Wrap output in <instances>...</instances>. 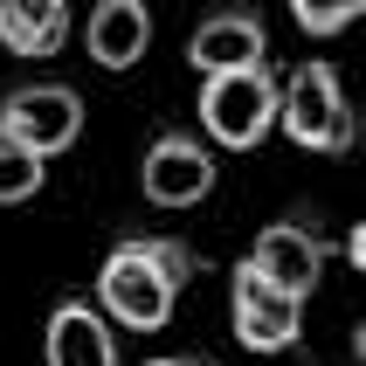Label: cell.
<instances>
[{
    "label": "cell",
    "mask_w": 366,
    "mask_h": 366,
    "mask_svg": "<svg viewBox=\"0 0 366 366\" xmlns=\"http://www.w3.org/2000/svg\"><path fill=\"white\" fill-rule=\"evenodd\" d=\"M145 201L152 207H194L214 194V152H207L194 132H159V139L145 145Z\"/></svg>",
    "instance_id": "8992f818"
},
{
    "label": "cell",
    "mask_w": 366,
    "mask_h": 366,
    "mask_svg": "<svg viewBox=\"0 0 366 366\" xmlns=\"http://www.w3.org/2000/svg\"><path fill=\"white\" fill-rule=\"evenodd\" d=\"M83 49H90L97 69H132V62L152 49L145 0H97V7H90V28H83Z\"/></svg>",
    "instance_id": "30bf717a"
},
{
    "label": "cell",
    "mask_w": 366,
    "mask_h": 366,
    "mask_svg": "<svg viewBox=\"0 0 366 366\" xmlns=\"http://www.w3.org/2000/svg\"><path fill=\"white\" fill-rule=\"evenodd\" d=\"M277 124L305 152H346L352 145V104L339 90V69L332 62H297L277 83Z\"/></svg>",
    "instance_id": "7a4b0ae2"
},
{
    "label": "cell",
    "mask_w": 366,
    "mask_h": 366,
    "mask_svg": "<svg viewBox=\"0 0 366 366\" xmlns=\"http://www.w3.org/2000/svg\"><path fill=\"white\" fill-rule=\"evenodd\" d=\"M0 132L21 139L35 159H56V152H69L76 132H83V97L69 90V83H21V90L0 97Z\"/></svg>",
    "instance_id": "277c9868"
},
{
    "label": "cell",
    "mask_w": 366,
    "mask_h": 366,
    "mask_svg": "<svg viewBox=\"0 0 366 366\" xmlns=\"http://www.w3.org/2000/svg\"><path fill=\"white\" fill-rule=\"evenodd\" d=\"M366 14V0H290V21H297V28H305V35H346L352 21Z\"/></svg>",
    "instance_id": "4fadbf2b"
},
{
    "label": "cell",
    "mask_w": 366,
    "mask_h": 366,
    "mask_svg": "<svg viewBox=\"0 0 366 366\" xmlns=\"http://www.w3.org/2000/svg\"><path fill=\"white\" fill-rule=\"evenodd\" d=\"M187 62L194 76H222V69H249V62H269V35L249 7H222L207 14L194 35H187Z\"/></svg>",
    "instance_id": "ba28073f"
},
{
    "label": "cell",
    "mask_w": 366,
    "mask_h": 366,
    "mask_svg": "<svg viewBox=\"0 0 366 366\" xmlns=\"http://www.w3.org/2000/svg\"><path fill=\"white\" fill-rule=\"evenodd\" d=\"M325 256L332 249H325V235H318V222H269L242 263L256 269V277H269L277 290H290V297H311L318 277H325Z\"/></svg>",
    "instance_id": "52a82bcc"
},
{
    "label": "cell",
    "mask_w": 366,
    "mask_h": 366,
    "mask_svg": "<svg viewBox=\"0 0 366 366\" xmlns=\"http://www.w3.org/2000/svg\"><path fill=\"white\" fill-rule=\"evenodd\" d=\"M346 263L366 269V228H352V235H346Z\"/></svg>",
    "instance_id": "5bb4252c"
},
{
    "label": "cell",
    "mask_w": 366,
    "mask_h": 366,
    "mask_svg": "<svg viewBox=\"0 0 366 366\" xmlns=\"http://www.w3.org/2000/svg\"><path fill=\"white\" fill-rule=\"evenodd\" d=\"M0 41L14 56H56L69 41V0H0Z\"/></svg>",
    "instance_id": "8fae6325"
},
{
    "label": "cell",
    "mask_w": 366,
    "mask_h": 366,
    "mask_svg": "<svg viewBox=\"0 0 366 366\" xmlns=\"http://www.w3.org/2000/svg\"><path fill=\"white\" fill-rule=\"evenodd\" d=\"M201 124H207V139L228 145V152L263 145L277 132V76H269V62L201 76Z\"/></svg>",
    "instance_id": "3957f363"
},
{
    "label": "cell",
    "mask_w": 366,
    "mask_h": 366,
    "mask_svg": "<svg viewBox=\"0 0 366 366\" xmlns=\"http://www.w3.org/2000/svg\"><path fill=\"white\" fill-rule=\"evenodd\" d=\"M228 318H235V339L249 352H290L297 346V332H305V297H290L277 290L269 277L256 269H235V284H228Z\"/></svg>",
    "instance_id": "5b68a950"
},
{
    "label": "cell",
    "mask_w": 366,
    "mask_h": 366,
    "mask_svg": "<svg viewBox=\"0 0 366 366\" xmlns=\"http://www.w3.org/2000/svg\"><path fill=\"white\" fill-rule=\"evenodd\" d=\"M139 366H207V360H194V352H159V360H139Z\"/></svg>",
    "instance_id": "9a60e30c"
},
{
    "label": "cell",
    "mask_w": 366,
    "mask_h": 366,
    "mask_svg": "<svg viewBox=\"0 0 366 366\" xmlns=\"http://www.w3.org/2000/svg\"><path fill=\"white\" fill-rule=\"evenodd\" d=\"M41 360L49 366H118V325H111L90 297H69V305L49 311Z\"/></svg>",
    "instance_id": "9c48e42d"
},
{
    "label": "cell",
    "mask_w": 366,
    "mask_h": 366,
    "mask_svg": "<svg viewBox=\"0 0 366 366\" xmlns=\"http://www.w3.org/2000/svg\"><path fill=\"white\" fill-rule=\"evenodd\" d=\"M194 277H201V256L180 235H132L97 269V311L124 332H159Z\"/></svg>",
    "instance_id": "6da1fadb"
},
{
    "label": "cell",
    "mask_w": 366,
    "mask_h": 366,
    "mask_svg": "<svg viewBox=\"0 0 366 366\" xmlns=\"http://www.w3.org/2000/svg\"><path fill=\"white\" fill-rule=\"evenodd\" d=\"M41 180H49V159H35L21 139H7L0 132V207H14V201H35Z\"/></svg>",
    "instance_id": "7c38bea8"
}]
</instances>
